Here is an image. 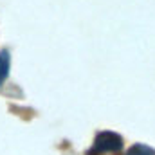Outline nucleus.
<instances>
[{
  "label": "nucleus",
  "instance_id": "obj_1",
  "mask_svg": "<svg viewBox=\"0 0 155 155\" xmlns=\"http://www.w3.org/2000/svg\"><path fill=\"white\" fill-rule=\"evenodd\" d=\"M123 146V139L114 134V132H101L97 134L94 146H92V153H110V152H117Z\"/></svg>",
  "mask_w": 155,
  "mask_h": 155
},
{
  "label": "nucleus",
  "instance_id": "obj_2",
  "mask_svg": "<svg viewBox=\"0 0 155 155\" xmlns=\"http://www.w3.org/2000/svg\"><path fill=\"white\" fill-rule=\"evenodd\" d=\"M7 74H9V52L4 51L0 54V85L5 81Z\"/></svg>",
  "mask_w": 155,
  "mask_h": 155
},
{
  "label": "nucleus",
  "instance_id": "obj_3",
  "mask_svg": "<svg viewBox=\"0 0 155 155\" xmlns=\"http://www.w3.org/2000/svg\"><path fill=\"white\" fill-rule=\"evenodd\" d=\"M126 155H155V150H152L150 146H144V144H135L126 152Z\"/></svg>",
  "mask_w": 155,
  "mask_h": 155
}]
</instances>
